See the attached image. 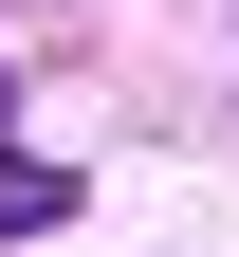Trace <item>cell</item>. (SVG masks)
Here are the masks:
<instances>
[{
    "label": "cell",
    "instance_id": "1",
    "mask_svg": "<svg viewBox=\"0 0 239 257\" xmlns=\"http://www.w3.org/2000/svg\"><path fill=\"white\" fill-rule=\"evenodd\" d=\"M37 220H74V184L55 166H0V239H37Z\"/></svg>",
    "mask_w": 239,
    "mask_h": 257
}]
</instances>
